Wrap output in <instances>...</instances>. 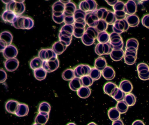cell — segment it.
<instances>
[{
    "mask_svg": "<svg viewBox=\"0 0 149 125\" xmlns=\"http://www.w3.org/2000/svg\"><path fill=\"white\" fill-rule=\"evenodd\" d=\"M38 56L43 61L54 60L57 58V55L51 48L41 49L38 52Z\"/></svg>",
    "mask_w": 149,
    "mask_h": 125,
    "instance_id": "obj_9",
    "label": "cell"
},
{
    "mask_svg": "<svg viewBox=\"0 0 149 125\" xmlns=\"http://www.w3.org/2000/svg\"><path fill=\"white\" fill-rule=\"evenodd\" d=\"M106 59L103 57H99L95 61L94 67L100 71H102L107 66Z\"/></svg>",
    "mask_w": 149,
    "mask_h": 125,
    "instance_id": "obj_33",
    "label": "cell"
},
{
    "mask_svg": "<svg viewBox=\"0 0 149 125\" xmlns=\"http://www.w3.org/2000/svg\"><path fill=\"white\" fill-rule=\"evenodd\" d=\"M43 61L38 57H36L31 60L30 63L31 68L33 70L42 67Z\"/></svg>",
    "mask_w": 149,
    "mask_h": 125,
    "instance_id": "obj_38",
    "label": "cell"
},
{
    "mask_svg": "<svg viewBox=\"0 0 149 125\" xmlns=\"http://www.w3.org/2000/svg\"><path fill=\"white\" fill-rule=\"evenodd\" d=\"M125 4L121 1H118L114 6L113 9L116 20L124 19L126 14L124 11Z\"/></svg>",
    "mask_w": 149,
    "mask_h": 125,
    "instance_id": "obj_12",
    "label": "cell"
},
{
    "mask_svg": "<svg viewBox=\"0 0 149 125\" xmlns=\"http://www.w3.org/2000/svg\"><path fill=\"white\" fill-rule=\"evenodd\" d=\"M102 74L105 79L110 80L115 77L116 73L112 67L107 66L102 71Z\"/></svg>",
    "mask_w": 149,
    "mask_h": 125,
    "instance_id": "obj_23",
    "label": "cell"
},
{
    "mask_svg": "<svg viewBox=\"0 0 149 125\" xmlns=\"http://www.w3.org/2000/svg\"><path fill=\"white\" fill-rule=\"evenodd\" d=\"M76 10V6L73 3L70 1L65 5L63 15L64 22L65 24H74V15Z\"/></svg>",
    "mask_w": 149,
    "mask_h": 125,
    "instance_id": "obj_3",
    "label": "cell"
},
{
    "mask_svg": "<svg viewBox=\"0 0 149 125\" xmlns=\"http://www.w3.org/2000/svg\"><path fill=\"white\" fill-rule=\"evenodd\" d=\"M82 86L80 78L75 77L69 83V86L72 91H76Z\"/></svg>",
    "mask_w": 149,
    "mask_h": 125,
    "instance_id": "obj_31",
    "label": "cell"
},
{
    "mask_svg": "<svg viewBox=\"0 0 149 125\" xmlns=\"http://www.w3.org/2000/svg\"><path fill=\"white\" fill-rule=\"evenodd\" d=\"M13 39V35L10 32L4 31L1 33L0 35L1 52H2L7 46L11 44Z\"/></svg>",
    "mask_w": 149,
    "mask_h": 125,
    "instance_id": "obj_7",
    "label": "cell"
},
{
    "mask_svg": "<svg viewBox=\"0 0 149 125\" xmlns=\"http://www.w3.org/2000/svg\"><path fill=\"white\" fill-rule=\"evenodd\" d=\"M1 1L5 4H7L11 2L12 0H1Z\"/></svg>",
    "mask_w": 149,
    "mask_h": 125,
    "instance_id": "obj_59",
    "label": "cell"
},
{
    "mask_svg": "<svg viewBox=\"0 0 149 125\" xmlns=\"http://www.w3.org/2000/svg\"><path fill=\"white\" fill-rule=\"evenodd\" d=\"M108 25L105 21L100 20H98L95 28L98 33H99L106 30L107 28Z\"/></svg>",
    "mask_w": 149,
    "mask_h": 125,
    "instance_id": "obj_47",
    "label": "cell"
},
{
    "mask_svg": "<svg viewBox=\"0 0 149 125\" xmlns=\"http://www.w3.org/2000/svg\"><path fill=\"white\" fill-rule=\"evenodd\" d=\"M110 43L113 49H122L123 44L120 35L115 32H112L110 35Z\"/></svg>",
    "mask_w": 149,
    "mask_h": 125,
    "instance_id": "obj_8",
    "label": "cell"
},
{
    "mask_svg": "<svg viewBox=\"0 0 149 125\" xmlns=\"http://www.w3.org/2000/svg\"><path fill=\"white\" fill-rule=\"evenodd\" d=\"M62 77L65 81L72 80L75 77L74 70L68 69L65 70L62 73Z\"/></svg>",
    "mask_w": 149,
    "mask_h": 125,
    "instance_id": "obj_41",
    "label": "cell"
},
{
    "mask_svg": "<svg viewBox=\"0 0 149 125\" xmlns=\"http://www.w3.org/2000/svg\"><path fill=\"white\" fill-rule=\"evenodd\" d=\"M101 74V71L94 67L91 68L89 75L93 80L96 81L100 79Z\"/></svg>",
    "mask_w": 149,
    "mask_h": 125,
    "instance_id": "obj_49",
    "label": "cell"
},
{
    "mask_svg": "<svg viewBox=\"0 0 149 125\" xmlns=\"http://www.w3.org/2000/svg\"><path fill=\"white\" fill-rule=\"evenodd\" d=\"M0 83L5 82L7 79V74L5 70L2 69H0Z\"/></svg>",
    "mask_w": 149,
    "mask_h": 125,
    "instance_id": "obj_53",
    "label": "cell"
},
{
    "mask_svg": "<svg viewBox=\"0 0 149 125\" xmlns=\"http://www.w3.org/2000/svg\"><path fill=\"white\" fill-rule=\"evenodd\" d=\"M52 19L57 24H61L64 21L63 13H52Z\"/></svg>",
    "mask_w": 149,
    "mask_h": 125,
    "instance_id": "obj_50",
    "label": "cell"
},
{
    "mask_svg": "<svg viewBox=\"0 0 149 125\" xmlns=\"http://www.w3.org/2000/svg\"><path fill=\"white\" fill-rule=\"evenodd\" d=\"M34 24L33 20L30 17L18 16L16 21L12 25L17 29H30L33 27Z\"/></svg>",
    "mask_w": 149,
    "mask_h": 125,
    "instance_id": "obj_2",
    "label": "cell"
},
{
    "mask_svg": "<svg viewBox=\"0 0 149 125\" xmlns=\"http://www.w3.org/2000/svg\"><path fill=\"white\" fill-rule=\"evenodd\" d=\"M18 53L16 47L11 44L7 46L2 52L4 57L6 60L15 58Z\"/></svg>",
    "mask_w": 149,
    "mask_h": 125,
    "instance_id": "obj_17",
    "label": "cell"
},
{
    "mask_svg": "<svg viewBox=\"0 0 149 125\" xmlns=\"http://www.w3.org/2000/svg\"><path fill=\"white\" fill-rule=\"evenodd\" d=\"M141 22L143 26L149 29V14L144 15L142 19Z\"/></svg>",
    "mask_w": 149,
    "mask_h": 125,
    "instance_id": "obj_52",
    "label": "cell"
},
{
    "mask_svg": "<svg viewBox=\"0 0 149 125\" xmlns=\"http://www.w3.org/2000/svg\"><path fill=\"white\" fill-rule=\"evenodd\" d=\"M120 114L116 107L110 108L108 111V115L109 119L113 121L120 119Z\"/></svg>",
    "mask_w": 149,
    "mask_h": 125,
    "instance_id": "obj_36",
    "label": "cell"
},
{
    "mask_svg": "<svg viewBox=\"0 0 149 125\" xmlns=\"http://www.w3.org/2000/svg\"><path fill=\"white\" fill-rule=\"evenodd\" d=\"M52 13H63L65 8V5L59 0L55 2L52 5Z\"/></svg>",
    "mask_w": 149,
    "mask_h": 125,
    "instance_id": "obj_39",
    "label": "cell"
},
{
    "mask_svg": "<svg viewBox=\"0 0 149 125\" xmlns=\"http://www.w3.org/2000/svg\"><path fill=\"white\" fill-rule=\"evenodd\" d=\"M110 35L106 31L98 33L97 39L100 43L104 44L109 42Z\"/></svg>",
    "mask_w": 149,
    "mask_h": 125,
    "instance_id": "obj_44",
    "label": "cell"
},
{
    "mask_svg": "<svg viewBox=\"0 0 149 125\" xmlns=\"http://www.w3.org/2000/svg\"><path fill=\"white\" fill-rule=\"evenodd\" d=\"M139 46L138 41L135 39L131 38L126 42V49L137 50Z\"/></svg>",
    "mask_w": 149,
    "mask_h": 125,
    "instance_id": "obj_40",
    "label": "cell"
},
{
    "mask_svg": "<svg viewBox=\"0 0 149 125\" xmlns=\"http://www.w3.org/2000/svg\"><path fill=\"white\" fill-rule=\"evenodd\" d=\"M77 94L80 98L85 99L90 95L91 90L88 87L82 86L77 91Z\"/></svg>",
    "mask_w": 149,
    "mask_h": 125,
    "instance_id": "obj_32",
    "label": "cell"
},
{
    "mask_svg": "<svg viewBox=\"0 0 149 125\" xmlns=\"http://www.w3.org/2000/svg\"><path fill=\"white\" fill-rule=\"evenodd\" d=\"M137 51L125 50L124 56L125 62L128 65L134 64L136 59Z\"/></svg>",
    "mask_w": 149,
    "mask_h": 125,
    "instance_id": "obj_16",
    "label": "cell"
},
{
    "mask_svg": "<svg viewBox=\"0 0 149 125\" xmlns=\"http://www.w3.org/2000/svg\"><path fill=\"white\" fill-rule=\"evenodd\" d=\"M19 102L15 100H8L6 103L5 108L6 111L8 113L15 114Z\"/></svg>",
    "mask_w": 149,
    "mask_h": 125,
    "instance_id": "obj_25",
    "label": "cell"
},
{
    "mask_svg": "<svg viewBox=\"0 0 149 125\" xmlns=\"http://www.w3.org/2000/svg\"><path fill=\"white\" fill-rule=\"evenodd\" d=\"M125 20L129 26L132 27L136 26L139 22V18L134 14L129 15L126 18Z\"/></svg>",
    "mask_w": 149,
    "mask_h": 125,
    "instance_id": "obj_35",
    "label": "cell"
},
{
    "mask_svg": "<svg viewBox=\"0 0 149 125\" xmlns=\"http://www.w3.org/2000/svg\"><path fill=\"white\" fill-rule=\"evenodd\" d=\"M98 33L95 27H89L85 31L81 38L83 43L86 46L93 44L97 39Z\"/></svg>",
    "mask_w": 149,
    "mask_h": 125,
    "instance_id": "obj_4",
    "label": "cell"
},
{
    "mask_svg": "<svg viewBox=\"0 0 149 125\" xmlns=\"http://www.w3.org/2000/svg\"><path fill=\"white\" fill-rule=\"evenodd\" d=\"M119 88L125 93H130L132 90L133 87L131 83L127 80H124L121 81Z\"/></svg>",
    "mask_w": 149,
    "mask_h": 125,
    "instance_id": "obj_27",
    "label": "cell"
},
{
    "mask_svg": "<svg viewBox=\"0 0 149 125\" xmlns=\"http://www.w3.org/2000/svg\"><path fill=\"white\" fill-rule=\"evenodd\" d=\"M112 125H124V124L121 120L119 119L113 121Z\"/></svg>",
    "mask_w": 149,
    "mask_h": 125,
    "instance_id": "obj_56",
    "label": "cell"
},
{
    "mask_svg": "<svg viewBox=\"0 0 149 125\" xmlns=\"http://www.w3.org/2000/svg\"><path fill=\"white\" fill-rule=\"evenodd\" d=\"M51 109V106L48 103L46 102H43L40 104L38 111L39 112H43L49 114Z\"/></svg>",
    "mask_w": 149,
    "mask_h": 125,
    "instance_id": "obj_46",
    "label": "cell"
},
{
    "mask_svg": "<svg viewBox=\"0 0 149 125\" xmlns=\"http://www.w3.org/2000/svg\"><path fill=\"white\" fill-rule=\"evenodd\" d=\"M18 16L12 11L6 10L2 13L1 18L3 21L12 24L16 21Z\"/></svg>",
    "mask_w": 149,
    "mask_h": 125,
    "instance_id": "obj_21",
    "label": "cell"
},
{
    "mask_svg": "<svg viewBox=\"0 0 149 125\" xmlns=\"http://www.w3.org/2000/svg\"><path fill=\"white\" fill-rule=\"evenodd\" d=\"M125 95V93L118 87L111 97L116 101L118 102L123 100Z\"/></svg>",
    "mask_w": 149,
    "mask_h": 125,
    "instance_id": "obj_43",
    "label": "cell"
},
{
    "mask_svg": "<svg viewBox=\"0 0 149 125\" xmlns=\"http://www.w3.org/2000/svg\"><path fill=\"white\" fill-rule=\"evenodd\" d=\"M67 47L61 42L58 41L53 45L52 49L57 55H60L65 50Z\"/></svg>",
    "mask_w": 149,
    "mask_h": 125,
    "instance_id": "obj_28",
    "label": "cell"
},
{
    "mask_svg": "<svg viewBox=\"0 0 149 125\" xmlns=\"http://www.w3.org/2000/svg\"><path fill=\"white\" fill-rule=\"evenodd\" d=\"M125 52L122 49H113L110 53V56L113 60L119 61L124 57Z\"/></svg>",
    "mask_w": 149,
    "mask_h": 125,
    "instance_id": "obj_26",
    "label": "cell"
},
{
    "mask_svg": "<svg viewBox=\"0 0 149 125\" xmlns=\"http://www.w3.org/2000/svg\"><path fill=\"white\" fill-rule=\"evenodd\" d=\"M74 30L73 25L65 24L61 29L58 37L65 40L71 41Z\"/></svg>",
    "mask_w": 149,
    "mask_h": 125,
    "instance_id": "obj_6",
    "label": "cell"
},
{
    "mask_svg": "<svg viewBox=\"0 0 149 125\" xmlns=\"http://www.w3.org/2000/svg\"><path fill=\"white\" fill-rule=\"evenodd\" d=\"M98 19L105 21L108 25H113L116 19L114 13L104 8L94 11Z\"/></svg>",
    "mask_w": 149,
    "mask_h": 125,
    "instance_id": "obj_1",
    "label": "cell"
},
{
    "mask_svg": "<svg viewBox=\"0 0 149 125\" xmlns=\"http://www.w3.org/2000/svg\"><path fill=\"white\" fill-rule=\"evenodd\" d=\"M87 125H97L94 122H91V123H89Z\"/></svg>",
    "mask_w": 149,
    "mask_h": 125,
    "instance_id": "obj_60",
    "label": "cell"
},
{
    "mask_svg": "<svg viewBox=\"0 0 149 125\" xmlns=\"http://www.w3.org/2000/svg\"><path fill=\"white\" fill-rule=\"evenodd\" d=\"M139 78L141 80L146 81L149 79V72L144 74H138Z\"/></svg>",
    "mask_w": 149,
    "mask_h": 125,
    "instance_id": "obj_54",
    "label": "cell"
},
{
    "mask_svg": "<svg viewBox=\"0 0 149 125\" xmlns=\"http://www.w3.org/2000/svg\"><path fill=\"white\" fill-rule=\"evenodd\" d=\"M67 125H76L75 123H70L68 124Z\"/></svg>",
    "mask_w": 149,
    "mask_h": 125,
    "instance_id": "obj_61",
    "label": "cell"
},
{
    "mask_svg": "<svg viewBox=\"0 0 149 125\" xmlns=\"http://www.w3.org/2000/svg\"><path fill=\"white\" fill-rule=\"evenodd\" d=\"M123 100L129 106L134 105L136 102V99L135 95L131 93L126 95Z\"/></svg>",
    "mask_w": 149,
    "mask_h": 125,
    "instance_id": "obj_45",
    "label": "cell"
},
{
    "mask_svg": "<svg viewBox=\"0 0 149 125\" xmlns=\"http://www.w3.org/2000/svg\"><path fill=\"white\" fill-rule=\"evenodd\" d=\"M87 13L80 9L76 10L74 15V22H85V18Z\"/></svg>",
    "mask_w": 149,
    "mask_h": 125,
    "instance_id": "obj_37",
    "label": "cell"
},
{
    "mask_svg": "<svg viewBox=\"0 0 149 125\" xmlns=\"http://www.w3.org/2000/svg\"><path fill=\"white\" fill-rule=\"evenodd\" d=\"M91 67L86 64H81L77 66L74 69L75 77L81 78L86 75H89Z\"/></svg>",
    "mask_w": 149,
    "mask_h": 125,
    "instance_id": "obj_13",
    "label": "cell"
},
{
    "mask_svg": "<svg viewBox=\"0 0 149 125\" xmlns=\"http://www.w3.org/2000/svg\"><path fill=\"white\" fill-rule=\"evenodd\" d=\"M59 65L58 58L54 60L43 61L42 67L47 72H52L56 70Z\"/></svg>",
    "mask_w": 149,
    "mask_h": 125,
    "instance_id": "obj_11",
    "label": "cell"
},
{
    "mask_svg": "<svg viewBox=\"0 0 149 125\" xmlns=\"http://www.w3.org/2000/svg\"><path fill=\"white\" fill-rule=\"evenodd\" d=\"M99 20L94 11L87 13L85 22L89 27H95Z\"/></svg>",
    "mask_w": 149,
    "mask_h": 125,
    "instance_id": "obj_20",
    "label": "cell"
},
{
    "mask_svg": "<svg viewBox=\"0 0 149 125\" xmlns=\"http://www.w3.org/2000/svg\"><path fill=\"white\" fill-rule=\"evenodd\" d=\"M117 87V86L115 83L109 82L104 84L103 90L105 93L111 97Z\"/></svg>",
    "mask_w": 149,
    "mask_h": 125,
    "instance_id": "obj_30",
    "label": "cell"
},
{
    "mask_svg": "<svg viewBox=\"0 0 149 125\" xmlns=\"http://www.w3.org/2000/svg\"><path fill=\"white\" fill-rule=\"evenodd\" d=\"M129 26L125 20H117L113 25V30L114 32L119 34L126 31Z\"/></svg>",
    "mask_w": 149,
    "mask_h": 125,
    "instance_id": "obj_14",
    "label": "cell"
},
{
    "mask_svg": "<svg viewBox=\"0 0 149 125\" xmlns=\"http://www.w3.org/2000/svg\"><path fill=\"white\" fill-rule=\"evenodd\" d=\"M97 4L95 1L85 0L81 1L79 4V8L83 11L93 12L96 10Z\"/></svg>",
    "mask_w": 149,
    "mask_h": 125,
    "instance_id": "obj_15",
    "label": "cell"
},
{
    "mask_svg": "<svg viewBox=\"0 0 149 125\" xmlns=\"http://www.w3.org/2000/svg\"><path fill=\"white\" fill-rule=\"evenodd\" d=\"M19 63L18 60L16 58L8 59L5 62L4 67L8 71L13 72L17 69L19 65Z\"/></svg>",
    "mask_w": 149,
    "mask_h": 125,
    "instance_id": "obj_19",
    "label": "cell"
},
{
    "mask_svg": "<svg viewBox=\"0 0 149 125\" xmlns=\"http://www.w3.org/2000/svg\"><path fill=\"white\" fill-rule=\"evenodd\" d=\"M41 125V124H37V123H34L33 125Z\"/></svg>",
    "mask_w": 149,
    "mask_h": 125,
    "instance_id": "obj_62",
    "label": "cell"
},
{
    "mask_svg": "<svg viewBox=\"0 0 149 125\" xmlns=\"http://www.w3.org/2000/svg\"><path fill=\"white\" fill-rule=\"evenodd\" d=\"M33 72L35 78L39 81L44 79L47 74V72L42 67L33 70Z\"/></svg>",
    "mask_w": 149,
    "mask_h": 125,
    "instance_id": "obj_34",
    "label": "cell"
},
{
    "mask_svg": "<svg viewBox=\"0 0 149 125\" xmlns=\"http://www.w3.org/2000/svg\"><path fill=\"white\" fill-rule=\"evenodd\" d=\"M132 125H145V124L142 121L137 120L134 121Z\"/></svg>",
    "mask_w": 149,
    "mask_h": 125,
    "instance_id": "obj_57",
    "label": "cell"
},
{
    "mask_svg": "<svg viewBox=\"0 0 149 125\" xmlns=\"http://www.w3.org/2000/svg\"><path fill=\"white\" fill-rule=\"evenodd\" d=\"M113 49L109 42L101 44L98 43L95 48V51L99 55L110 54Z\"/></svg>",
    "mask_w": 149,
    "mask_h": 125,
    "instance_id": "obj_10",
    "label": "cell"
},
{
    "mask_svg": "<svg viewBox=\"0 0 149 125\" xmlns=\"http://www.w3.org/2000/svg\"><path fill=\"white\" fill-rule=\"evenodd\" d=\"M137 10L136 3L133 0H129L125 4L124 11L126 14L133 15Z\"/></svg>",
    "mask_w": 149,
    "mask_h": 125,
    "instance_id": "obj_22",
    "label": "cell"
},
{
    "mask_svg": "<svg viewBox=\"0 0 149 125\" xmlns=\"http://www.w3.org/2000/svg\"><path fill=\"white\" fill-rule=\"evenodd\" d=\"M28 105L24 103H19L18 104L15 114L18 117H22L27 115L29 112Z\"/></svg>",
    "mask_w": 149,
    "mask_h": 125,
    "instance_id": "obj_24",
    "label": "cell"
},
{
    "mask_svg": "<svg viewBox=\"0 0 149 125\" xmlns=\"http://www.w3.org/2000/svg\"><path fill=\"white\" fill-rule=\"evenodd\" d=\"M61 2L65 5L69 2H70V0H59Z\"/></svg>",
    "mask_w": 149,
    "mask_h": 125,
    "instance_id": "obj_58",
    "label": "cell"
},
{
    "mask_svg": "<svg viewBox=\"0 0 149 125\" xmlns=\"http://www.w3.org/2000/svg\"><path fill=\"white\" fill-rule=\"evenodd\" d=\"M82 84V86L89 87L91 86L93 80L89 75H86L80 78Z\"/></svg>",
    "mask_w": 149,
    "mask_h": 125,
    "instance_id": "obj_51",
    "label": "cell"
},
{
    "mask_svg": "<svg viewBox=\"0 0 149 125\" xmlns=\"http://www.w3.org/2000/svg\"><path fill=\"white\" fill-rule=\"evenodd\" d=\"M5 9L6 10L12 11L18 16H21L25 11V7L23 3L17 2L14 0L6 4Z\"/></svg>",
    "mask_w": 149,
    "mask_h": 125,
    "instance_id": "obj_5",
    "label": "cell"
},
{
    "mask_svg": "<svg viewBox=\"0 0 149 125\" xmlns=\"http://www.w3.org/2000/svg\"><path fill=\"white\" fill-rule=\"evenodd\" d=\"M116 107L120 114H124L127 111L129 106L124 100L118 101Z\"/></svg>",
    "mask_w": 149,
    "mask_h": 125,
    "instance_id": "obj_42",
    "label": "cell"
},
{
    "mask_svg": "<svg viewBox=\"0 0 149 125\" xmlns=\"http://www.w3.org/2000/svg\"><path fill=\"white\" fill-rule=\"evenodd\" d=\"M85 22H74L73 35L77 38H81L85 31Z\"/></svg>",
    "mask_w": 149,
    "mask_h": 125,
    "instance_id": "obj_18",
    "label": "cell"
},
{
    "mask_svg": "<svg viewBox=\"0 0 149 125\" xmlns=\"http://www.w3.org/2000/svg\"><path fill=\"white\" fill-rule=\"evenodd\" d=\"M49 114L39 112L35 117V123L42 125H45L47 121L49 118Z\"/></svg>",
    "mask_w": 149,
    "mask_h": 125,
    "instance_id": "obj_29",
    "label": "cell"
},
{
    "mask_svg": "<svg viewBox=\"0 0 149 125\" xmlns=\"http://www.w3.org/2000/svg\"><path fill=\"white\" fill-rule=\"evenodd\" d=\"M137 70L138 74H144L149 72V67L145 63H141L137 65Z\"/></svg>",
    "mask_w": 149,
    "mask_h": 125,
    "instance_id": "obj_48",
    "label": "cell"
},
{
    "mask_svg": "<svg viewBox=\"0 0 149 125\" xmlns=\"http://www.w3.org/2000/svg\"><path fill=\"white\" fill-rule=\"evenodd\" d=\"M106 2L109 5L113 6H114L118 1V0H105Z\"/></svg>",
    "mask_w": 149,
    "mask_h": 125,
    "instance_id": "obj_55",
    "label": "cell"
}]
</instances>
